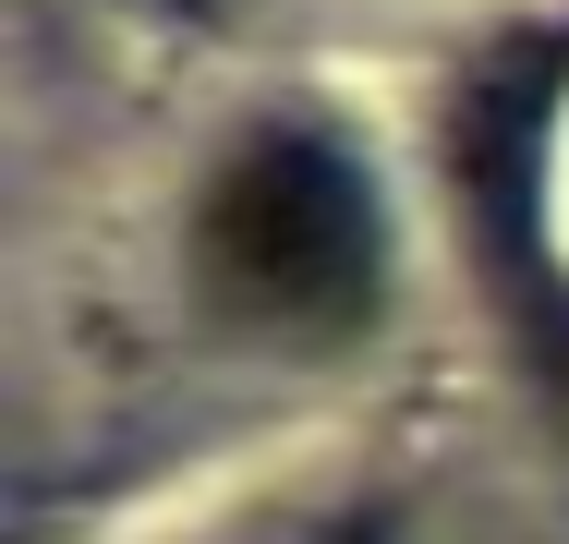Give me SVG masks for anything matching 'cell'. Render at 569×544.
<instances>
[{
    "mask_svg": "<svg viewBox=\"0 0 569 544\" xmlns=\"http://www.w3.org/2000/svg\"><path fill=\"white\" fill-rule=\"evenodd\" d=\"M558 109H569V12L497 24L437 98V194L485 326L569 424V254H558Z\"/></svg>",
    "mask_w": 569,
    "mask_h": 544,
    "instance_id": "cell-2",
    "label": "cell"
},
{
    "mask_svg": "<svg viewBox=\"0 0 569 544\" xmlns=\"http://www.w3.org/2000/svg\"><path fill=\"white\" fill-rule=\"evenodd\" d=\"M194 303L242 339L340 351L388 303V194L328 121H242L194 182Z\"/></svg>",
    "mask_w": 569,
    "mask_h": 544,
    "instance_id": "cell-1",
    "label": "cell"
}]
</instances>
